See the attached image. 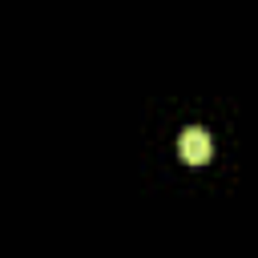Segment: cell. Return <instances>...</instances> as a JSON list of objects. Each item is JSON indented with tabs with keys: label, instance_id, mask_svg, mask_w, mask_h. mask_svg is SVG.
I'll use <instances>...</instances> for the list:
<instances>
[{
	"label": "cell",
	"instance_id": "obj_1",
	"mask_svg": "<svg viewBox=\"0 0 258 258\" xmlns=\"http://www.w3.org/2000/svg\"><path fill=\"white\" fill-rule=\"evenodd\" d=\"M177 153H181V161H189V165H206L210 153H214V141H210V133H206L202 125H189V129H181V137H177Z\"/></svg>",
	"mask_w": 258,
	"mask_h": 258
}]
</instances>
